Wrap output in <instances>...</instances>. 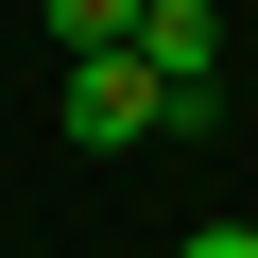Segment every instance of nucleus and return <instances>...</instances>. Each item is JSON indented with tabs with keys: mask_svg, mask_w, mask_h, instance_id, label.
I'll return each mask as SVG.
<instances>
[{
	"mask_svg": "<svg viewBox=\"0 0 258 258\" xmlns=\"http://www.w3.org/2000/svg\"><path fill=\"white\" fill-rule=\"evenodd\" d=\"M52 35H69V52H120V35H138V0H52Z\"/></svg>",
	"mask_w": 258,
	"mask_h": 258,
	"instance_id": "obj_2",
	"label": "nucleus"
},
{
	"mask_svg": "<svg viewBox=\"0 0 258 258\" xmlns=\"http://www.w3.org/2000/svg\"><path fill=\"white\" fill-rule=\"evenodd\" d=\"M155 120H172V86H155L138 52H69V138H86V155H120V138H155Z\"/></svg>",
	"mask_w": 258,
	"mask_h": 258,
	"instance_id": "obj_1",
	"label": "nucleus"
},
{
	"mask_svg": "<svg viewBox=\"0 0 258 258\" xmlns=\"http://www.w3.org/2000/svg\"><path fill=\"white\" fill-rule=\"evenodd\" d=\"M172 258H258V224H189V241H172Z\"/></svg>",
	"mask_w": 258,
	"mask_h": 258,
	"instance_id": "obj_3",
	"label": "nucleus"
}]
</instances>
